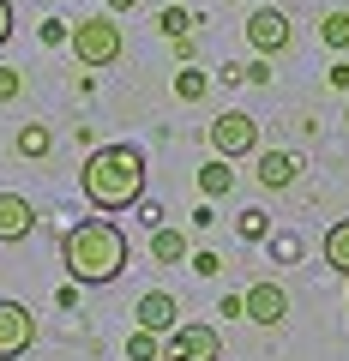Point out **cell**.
<instances>
[{
  "label": "cell",
  "instance_id": "cell-1",
  "mask_svg": "<svg viewBox=\"0 0 349 361\" xmlns=\"http://www.w3.org/2000/svg\"><path fill=\"white\" fill-rule=\"evenodd\" d=\"M78 187H85V199H91L103 217L133 211L145 199V151L139 145H97V151L85 157V169H78Z\"/></svg>",
  "mask_w": 349,
  "mask_h": 361
},
{
  "label": "cell",
  "instance_id": "cell-2",
  "mask_svg": "<svg viewBox=\"0 0 349 361\" xmlns=\"http://www.w3.org/2000/svg\"><path fill=\"white\" fill-rule=\"evenodd\" d=\"M61 259H66V277L85 289H103L115 283L121 271H127V235L115 229L109 217H85L61 235Z\"/></svg>",
  "mask_w": 349,
  "mask_h": 361
},
{
  "label": "cell",
  "instance_id": "cell-3",
  "mask_svg": "<svg viewBox=\"0 0 349 361\" xmlns=\"http://www.w3.org/2000/svg\"><path fill=\"white\" fill-rule=\"evenodd\" d=\"M73 54H78V66H115L121 61V25L109 13H97V18H78L73 25Z\"/></svg>",
  "mask_w": 349,
  "mask_h": 361
},
{
  "label": "cell",
  "instance_id": "cell-4",
  "mask_svg": "<svg viewBox=\"0 0 349 361\" xmlns=\"http://www.w3.org/2000/svg\"><path fill=\"white\" fill-rule=\"evenodd\" d=\"M163 361H223V331L199 325V319H181L163 337Z\"/></svg>",
  "mask_w": 349,
  "mask_h": 361
},
{
  "label": "cell",
  "instance_id": "cell-5",
  "mask_svg": "<svg viewBox=\"0 0 349 361\" xmlns=\"http://www.w3.org/2000/svg\"><path fill=\"white\" fill-rule=\"evenodd\" d=\"M211 151H217L223 163H235V157L259 151V121L247 115V109H223V115L211 121Z\"/></svg>",
  "mask_w": 349,
  "mask_h": 361
},
{
  "label": "cell",
  "instance_id": "cell-6",
  "mask_svg": "<svg viewBox=\"0 0 349 361\" xmlns=\"http://www.w3.org/2000/svg\"><path fill=\"white\" fill-rule=\"evenodd\" d=\"M289 37H295V30H289V13H277V6H253V13H247V42H253L259 61L283 54Z\"/></svg>",
  "mask_w": 349,
  "mask_h": 361
},
{
  "label": "cell",
  "instance_id": "cell-7",
  "mask_svg": "<svg viewBox=\"0 0 349 361\" xmlns=\"http://www.w3.org/2000/svg\"><path fill=\"white\" fill-rule=\"evenodd\" d=\"M30 343H37V319H30V307L0 295V361H18Z\"/></svg>",
  "mask_w": 349,
  "mask_h": 361
},
{
  "label": "cell",
  "instance_id": "cell-8",
  "mask_svg": "<svg viewBox=\"0 0 349 361\" xmlns=\"http://www.w3.org/2000/svg\"><path fill=\"white\" fill-rule=\"evenodd\" d=\"M241 319H253V325H283V319H289V289L271 283V277L253 283V289L241 295Z\"/></svg>",
  "mask_w": 349,
  "mask_h": 361
},
{
  "label": "cell",
  "instance_id": "cell-9",
  "mask_svg": "<svg viewBox=\"0 0 349 361\" xmlns=\"http://www.w3.org/2000/svg\"><path fill=\"white\" fill-rule=\"evenodd\" d=\"M133 319H139V331L169 337L175 325H181V301L169 295V289H145V295H139V307H133Z\"/></svg>",
  "mask_w": 349,
  "mask_h": 361
},
{
  "label": "cell",
  "instance_id": "cell-10",
  "mask_svg": "<svg viewBox=\"0 0 349 361\" xmlns=\"http://www.w3.org/2000/svg\"><path fill=\"white\" fill-rule=\"evenodd\" d=\"M37 229V205L25 193H0V241H25Z\"/></svg>",
  "mask_w": 349,
  "mask_h": 361
},
{
  "label": "cell",
  "instance_id": "cell-11",
  "mask_svg": "<svg viewBox=\"0 0 349 361\" xmlns=\"http://www.w3.org/2000/svg\"><path fill=\"white\" fill-rule=\"evenodd\" d=\"M295 175H301V157L295 151H259V187L283 193V187H295Z\"/></svg>",
  "mask_w": 349,
  "mask_h": 361
},
{
  "label": "cell",
  "instance_id": "cell-12",
  "mask_svg": "<svg viewBox=\"0 0 349 361\" xmlns=\"http://www.w3.org/2000/svg\"><path fill=\"white\" fill-rule=\"evenodd\" d=\"M151 259H157V265H181V259H187V235L169 229V223H157V229H151Z\"/></svg>",
  "mask_w": 349,
  "mask_h": 361
},
{
  "label": "cell",
  "instance_id": "cell-13",
  "mask_svg": "<svg viewBox=\"0 0 349 361\" xmlns=\"http://www.w3.org/2000/svg\"><path fill=\"white\" fill-rule=\"evenodd\" d=\"M325 265H331L337 277H349V217H337L331 229H325Z\"/></svg>",
  "mask_w": 349,
  "mask_h": 361
},
{
  "label": "cell",
  "instance_id": "cell-14",
  "mask_svg": "<svg viewBox=\"0 0 349 361\" xmlns=\"http://www.w3.org/2000/svg\"><path fill=\"white\" fill-rule=\"evenodd\" d=\"M229 187H235V169L223 163V157H211V163L199 169V193H205V199H223Z\"/></svg>",
  "mask_w": 349,
  "mask_h": 361
},
{
  "label": "cell",
  "instance_id": "cell-15",
  "mask_svg": "<svg viewBox=\"0 0 349 361\" xmlns=\"http://www.w3.org/2000/svg\"><path fill=\"white\" fill-rule=\"evenodd\" d=\"M49 151H54V133L42 127V121L18 127V157H30V163H37V157H49Z\"/></svg>",
  "mask_w": 349,
  "mask_h": 361
},
{
  "label": "cell",
  "instance_id": "cell-16",
  "mask_svg": "<svg viewBox=\"0 0 349 361\" xmlns=\"http://www.w3.org/2000/svg\"><path fill=\"white\" fill-rule=\"evenodd\" d=\"M193 25H199V18L187 13V6H163V13H157V30H163L169 42H175V37H187V30H193Z\"/></svg>",
  "mask_w": 349,
  "mask_h": 361
},
{
  "label": "cell",
  "instance_id": "cell-17",
  "mask_svg": "<svg viewBox=\"0 0 349 361\" xmlns=\"http://www.w3.org/2000/svg\"><path fill=\"white\" fill-rule=\"evenodd\" d=\"M205 90H211V78L199 73V66H181V73H175V97H181V103H199Z\"/></svg>",
  "mask_w": 349,
  "mask_h": 361
},
{
  "label": "cell",
  "instance_id": "cell-18",
  "mask_svg": "<svg viewBox=\"0 0 349 361\" xmlns=\"http://www.w3.org/2000/svg\"><path fill=\"white\" fill-rule=\"evenodd\" d=\"M127 355H133V361H163V337L133 331V337H127Z\"/></svg>",
  "mask_w": 349,
  "mask_h": 361
},
{
  "label": "cell",
  "instance_id": "cell-19",
  "mask_svg": "<svg viewBox=\"0 0 349 361\" xmlns=\"http://www.w3.org/2000/svg\"><path fill=\"white\" fill-rule=\"evenodd\" d=\"M319 37L331 42V49H349V13H325L319 18Z\"/></svg>",
  "mask_w": 349,
  "mask_h": 361
},
{
  "label": "cell",
  "instance_id": "cell-20",
  "mask_svg": "<svg viewBox=\"0 0 349 361\" xmlns=\"http://www.w3.org/2000/svg\"><path fill=\"white\" fill-rule=\"evenodd\" d=\"M235 229H241V241H265V235H271V217H265V211H241Z\"/></svg>",
  "mask_w": 349,
  "mask_h": 361
},
{
  "label": "cell",
  "instance_id": "cell-21",
  "mask_svg": "<svg viewBox=\"0 0 349 361\" xmlns=\"http://www.w3.org/2000/svg\"><path fill=\"white\" fill-rule=\"evenodd\" d=\"M18 90H25V73H13V66H0V103H13Z\"/></svg>",
  "mask_w": 349,
  "mask_h": 361
},
{
  "label": "cell",
  "instance_id": "cell-22",
  "mask_svg": "<svg viewBox=\"0 0 349 361\" xmlns=\"http://www.w3.org/2000/svg\"><path fill=\"white\" fill-rule=\"evenodd\" d=\"M193 271H199V277H217L223 259H217V253H199V259H193Z\"/></svg>",
  "mask_w": 349,
  "mask_h": 361
},
{
  "label": "cell",
  "instance_id": "cell-23",
  "mask_svg": "<svg viewBox=\"0 0 349 361\" xmlns=\"http://www.w3.org/2000/svg\"><path fill=\"white\" fill-rule=\"evenodd\" d=\"M6 37H13V0H0V49H6Z\"/></svg>",
  "mask_w": 349,
  "mask_h": 361
},
{
  "label": "cell",
  "instance_id": "cell-24",
  "mask_svg": "<svg viewBox=\"0 0 349 361\" xmlns=\"http://www.w3.org/2000/svg\"><path fill=\"white\" fill-rule=\"evenodd\" d=\"M331 85H337V90H349V61H337V66H331Z\"/></svg>",
  "mask_w": 349,
  "mask_h": 361
},
{
  "label": "cell",
  "instance_id": "cell-25",
  "mask_svg": "<svg viewBox=\"0 0 349 361\" xmlns=\"http://www.w3.org/2000/svg\"><path fill=\"white\" fill-rule=\"evenodd\" d=\"M103 6H109V18H121V13H133L139 0H103Z\"/></svg>",
  "mask_w": 349,
  "mask_h": 361
},
{
  "label": "cell",
  "instance_id": "cell-26",
  "mask_svg": "<svg viewBox=\"0 0 349 361\" xmlns=\"http://www.w3.org/2000/svg\"><path fill=\"white\" fill-rule=\"evenodd\" d=\"M253 6H259V0H253Z\"/></svg>",
  "mask_w": 349,
  "mask_h": 361
}]
</instances>
